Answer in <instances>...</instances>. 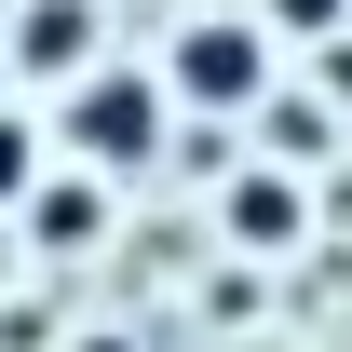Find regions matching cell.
I'll return each mask as SVG.
<instances>
[{
	"label": "cell",
	"instance_id": "cell-3",
	"mask_svg": "<svg viewBox=\"0 0 352 352\" xmlns=\"http://www.w3.org/2000/svg\"><path fill=\"white\" fill-rule=\"evenodd\" d=\"M14 68L28 82H82L95 68V0H28L14 14Z\"/></svg>",
	"mask_w": 352,
	"mask_h": 352
},
{
	"label": "cell",
	"instance_id": "cell-4",
	"mask_svg": "<svg viewBox=\"0 0 352 352\" xmlns=\"http://www.w3.org/2000/svg\"><path fill=\"white\" fill-rule=\"evenodd\" d=\"M230 230L244 244H298V190L285 176H230Z\"/></svg>",
	"mask_w": 352,
	"mask_h": 352
},
{
	"label": "cell",
	"instance_id": "cell-2",
	"mask_svg": "<svg viewBox=\"0 0 352 352\" xmlns=\"http://www.w3.org/2000/svg\"><path fill=\"white\" fill-rule=\"evenodd\" d=\"M258 82H271V41L258 28H176V95H190V109H258Z\"/></svg>",
	"mask_w": 352,
	"mask_h": 352
},
{
	"label": "cell",
	"instance_id": "cell-5",
	"mask_svg": "<svg viewBox=\"0 0 352 352\" xmlns=\"http://www.w3.org/2000/svg\"><path fill=\"white\" fill-rule=\"evenodd\" d=\"M28 190H41V135L0 122V204H28Z\"/></svg>",
	"mask_w": 352,
	"mask_h": 352
},
{
	"label": "cell",
	"instance_id": "cell-1",
	"mask_svg": "<svg viewBox=\"0 0 352 352\" xmlns=\"http://www.w3.org/2000/svg\"><path fill=\"white\" fill-rule=\"evenodd\" d=\"M163 82H135V68H82V82L54 95V135H68V163L82 176H135L149 149H163Z\"/></svg>",
	"mask_w": 352,
	"mask_h": 352
}]
</instances>
